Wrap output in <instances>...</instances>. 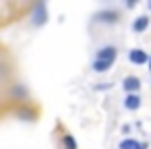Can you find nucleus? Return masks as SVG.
<instances>
[{
    "mask_svg": "<svg viewBox=\"0 0 151 149\" xmlns=\"http://www.w3.org/2000/svg\"><path fill=\"white\" fill-rule=\"evenodd\" d=\"M116 58H118V48L116 46H104V48L97 50L91 66H93L95 73H108L112 68V64L116 62Z\"/></svg>",
    "mask_w": 151,
    "mask_h": 149,
    "instance_id": "obj_1",
    "label": "nucleus"
},
{
    "mask_svg": "<svg viewBox=\"0 0 151 149\" xmlns=\"http://www.w3.org/2000/svg\"><path fill=\"white\" fill-rule=\"evenodd\" d=\"M46 23H48V6H46V2H37L31 11V25L42 27Z\"/></svg>",
    "mask_w": 151,
    "mask_h": 149,
    "instance_id": "obj_2",
    "label": "nucleus"
},
{
    "mask_svg": "<svg viewBox=\"0 0 151 149\" xmlns=\"http://www.w3.org/2000/svg\"><path fill=\"white\" fill-rule=\"evenodd\" d=\"M95 21L97 23H106V25H116L120 21V13L118 11H112V9H104L95 15Z\"/></svg>",
    "mask_w": 151,
    "mask_h": 149,
    "instance_id": "obj_3",
    "label": "nucleus"
},
{
    "mask_svg": "<svg viewBox=\"0 0 151 149\" xmlns=\"http://www.w3.org/2000/svg\"><path fill=\"white\" fill-rule=\"evenodd\" d=\"M128 60H130L134 66H143V64L149 62V56H147L145 50H141V48H132V50H128Z\"/></svg>",
    "mask_w": 151,
    "mask_h": 149,
    "instance_id": "obj_4",
    "label": "nucleus"
},
{
    "mask_svg": "<svg viewBox=\"0 0 151 149\" xmlns=\"http://www.w3.org/2000/svg\"><path fill=\"white\" fill-rule=\"evenodd\" d=\"M122 89L126 91V95H128V93H137V91L141 89V79H139L137 75H128V77H124V81H122Z\"/></svg>",
    "mask_w": 151,
    "mask_h": 149,
    "instance_id": "obj_5",
    "label": "nucleus"
},
{
    "mask_svg": "<svg viewBox=\"0 0 151 149\" xmlns=\"http://www.w3.org/2000/svg\"><path fill=\"white\" fill-rule=\"evenodd\" d=\"M149 25H151V17L149 15H141V17H137L132 21V31L134 33H143V31L149 29Z\"/></svg>",
    "mask_w": 151,
    "mask_h": 149,
    "instance_id": "obj_6",
    "label": "nucleus"
},
{
    "mask_svg": "<svg viewBox=\"0 0 151 149\" xmlns=\"http://www.w3.org/2000/svg\"><path fill=\"white\" fill-rule=\"evenodd\" d=\"M122 104H124V108H126V110L137 112V110L141 108V104H143V101H141V95H139V93H128V95L124 97V101H122Z\"/></svg>",
    "mask_w": 151,
    "mask_h": 149,
    "instance_id": "obj_7",
    "label": "nucleus"
},
{
    "mask_svg": "<svg viewBox=\"0 0 151 149\" xmlns=\"http://www.w3.org/2000/svg\"><path fill=\"white\" fill-rule=\"evenodd\" d=\"M141 147V141L137 139H122L118 143V149H139Z\"/></svg>",
    "mask_w": 151,
    "mask_h": 149,
    "instance_id": "obj_8",
    "label": "nucleus"
},
{
    "mask_svg": "<svg viewBox=\"0 0 151 149\" xmlns=\"http://www.w3.org/2000/svg\"><path fill=\"white\" fill-rule=\"evenodd\" d=\"M62 147H64V149H79V145H77V139H75L73 135H68V132L62 137Z\"/></svg>",
    "mask_w": 151,
    "mask_h": 149,
    "instance_id": "obj_9",
    "label": "nucleus"
},
{
    "mask_svg": "<svg viewBox=\"0 0 151 149\" xmlns=\"http://www.w3.org/2000/svg\"><path fill=\"white\" fill-rule=\"evenodd\" d=\"M25 93H27L25 87H17V89H13V95H23V97H25Z\"/></svg>",
    "mask_w": 151,
    "mask_h": 149,
    "instance_id": "obj_10",
    "label": "nucleus"
},
{
    "mask_svg": "<svg viewBox=\"0 0 151 149\" xmlns=\"http://www.w3.org/2000/svg\"><path fill=\"white\" fill-rule=\"evenodd\" d=\"M139 149H149V143H141V147Z\"/></svg>",
    "mask_w": 151,
    "mask_h": 149,
    "instance_id": "obj_11",
    "label": "nucleus"
},
{
    "mask_svg": "<svg viewBox=\"0 0 151 149\" xmlns=\"http://www.w3.org/2000/svg\"><path fill=\"white\" fill-rule=\"evenodd\" d=\"M147 68L151 71V56H149V62H147Z\"/></svg>",
    "mask_w": 151,
    "mask_h": 149,
    "instance_id": "obj_12",
    "label": "nucleus"
},
{
    "mask_svg": "<svg viewBox=\"0 0 151 149\" xmlns=\"http://www.w3.org/2000/svg\"><path fill=\"white\" fill-rule=\"evenodd\" d=\"M147 9H149V11H151V0H149V2H147Z\"/></svg>",
    "mask_w": 151,
    "mask_h": 149,
    "instance_id": "obj_13",
    "label": "nucleus"
}]
</instances>
